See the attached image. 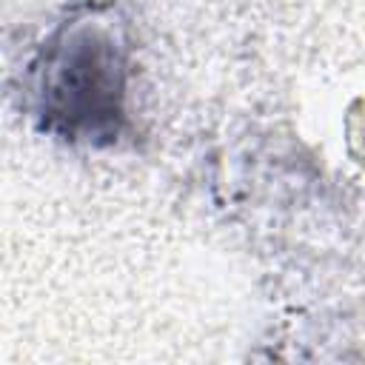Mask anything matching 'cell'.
I'll return each mask as SVG.
<instances>
[{
    "mask_svg": "<svg viewBox=\"0 0 365 365\" xmlns=\"http://www.w3.org/2000/svg\"><path fill=\"white\" fill-rule=\"evenodd\" d=\"M131 51L103 14L63 20L29 63V108L37 131L106 148L128 123Z\"/></svg>",
    "mask_w": 365,
    "mask_h": 365,
    "instance_id": "obj_1",
    "label": "cell"
}]
</instances>
